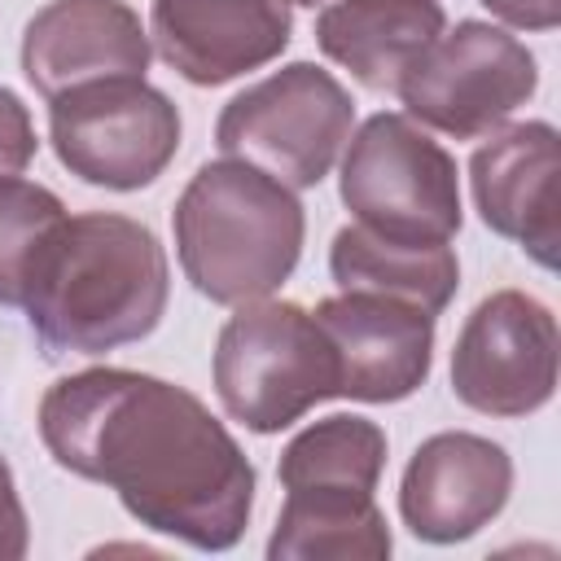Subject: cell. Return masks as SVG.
Returning <instances> with one entry per match:
<instances>
[{
    "mask_svg": "<svg viewBox=\"0 0 561 561\" xmlns=\"http://www.w3.org/2000/svg\"><path fill=\"white\" fill-rule=\"evenodd\" d=\"M48 456L110 486L123 508L197 552H228L254 508V465L184 386L136 368H83L39 399Z\"/></svg>",
    "mask_w": 561,
    "mask_h": 561,
    "instance_id": "cell-1",
    "label": "cell"
},
{
    "mask_svg": "<svg viewBox=\"0 0 561 561\" xmlns=\"http://www.w3.org/2000/svg\"><path fill=\"white\" fill-rule=\"evenodd\" d=\"M171 294L167 254L131 215H66L39 245L22 311L48 355H105L158 329Z\"/></svg>",
    "mask_w": 561,
    "mask_h": 561,
    "instance_id": "cell-2",
    "label": "cell"
},
{
    "mask_svg": "<svg viewBox=\"0 0 561 561\" xmlns=\"http://www.w3.org/2000/svg\"><path fill=\"white\" fill-rule=\"evenodd\" d=\"M171 232L188 285L219 307H241L289 280L307 219L289 184L250 162L219 158L202 162L184 184Z\"/></svg>",
    "mask_w": 561,
    "mask_h": 561,
    "instance_id": "cell-3",
    "label": "cell"
},
{
    "mask_svg": "<svg viewBox=\"0 0 561 561\" xmlns=\"http://www.w3.org/2000/svg\"><path fill=\"white\" fill-rule=\"evenodd\" d=\"M215 394L250 434H280L337 399L333 342L298 302H241L215 337Z\"/></svg>",
    "mask_w": 561,
    "mask_h": 561,
    "instance_id": "cell-4",
    "label": "cell"
},
{
    "mask_svg": "<svg viewBox=\"0 0 561 561\" xmlns=\"http://www.w3.org/2000/svg\"><path fill=\"white\" fill-rule=\"evenodd\" d=\"M351 127V92L324 66L289 61L219 110L215 145L289 188H316L342 158Z\"/></svg>",
    "mask_w": 561,
    "mask_h": 561,
    "instance_id": "cell-5",
    "label": "cell"
},
{
    "mask_svg": "<svg viewBox=\"0 0 561 561\" xmlns=\"http://www.w3.org/2000/svg\"><path fill=\"white\" fill-rule=\"evenodd\" d=\"M337 193L359 228L394 241H451L465 224L456 158L394 110L364 118L346 140Z\"/></svg>",
    "mask_w": 561,
    "mask_h": 561,
    "instance_id": "cell-6",
    "label": "cell"
},
{
    "mask_svg": "<svg viewBox=\"0 0 561 561\" xmlns=\"http://www.w3.org/2000/svg\"><path fill=\"white\" fill-rule=\"evenodd\" d=\"M180 110L145 79H105L48 101V140L57 162L83 184L136 193L180 153Z\"/></svg>",
    "mask_w": 561,
    "mask_h": 561,
    "instance_id": "cell-7",
    "label": "cell"
},
{
    "mask_svg": "<svg viewBox=\"0 0 561 561\" xmlns=\"http://www.w3.org/2000/svg\"><path fill=\"white\" fill-rule=\"evenodd\" d=\"M539 88L535 53L504 26L465 18L443 31L394 88L408 118L456 140L500 131Z\"/></svg>",
    "mask_w": 561,
    "mask_h": 561,
    "instance_id": "cell-8",
    "label": "cell"
},
{
    "mask_svg": "<svg viewBox=\"0 0 561 561\" xmlns=\"http://www.w3.org/2000/svg\"><path fill=\"white\" fill-rule=\"evenodd\" d=\"M557 390V316L522 289L486 294L451 346V394L482 416H530Z\"/></svg>",
    "mask_w": 561,
    "mask_h": 561,
    "instance_id": "cell-9",
    "label": "cell"
},
{
    "mask_svg": "<svg viewBox=\"0 0 561 561\" xmlns=\"http://www.w3.org/2000/svg\"><path fill=\"white\" fill-rule=\"evenodd\" d=\"M311 316L337 355V399L399 403L425 386L434 364L430 311L386 294H333Z\"/></svg>",
    "mask_w": 561,
    "mask_h": 561,
    "instance_id": "cell-10",
    "label": "cell"
},
{
    "mask_svg": "<svg viewBox=\"0 0 561 561\" xmlns=\"http://www.w3.org/2000/svg\"><path fill=\"white\" fill-rule=\"evenodd\" d=\"M513 491V456L469 430L430 434L399 482V517L425 543H460L491 526Z\"/></svg>",
    "mask_w": 561,
    "mask_h": 561,
    "instance_id": "cell-11",
    "label": "cell"
},
{
    "mask_svg": "<svg viewBox=\"0 0 561 561\" xmlns=\"http://www.w3.org/2000/svg\"><path fill=\"white\" fill-rule=\"evenodd\" d=\"M149 31L127 0H48L22 31V75L57 101L105 79H145Z\"/></svg>",
    "mask_w": 561,
    "mask_h": 561,
    "instance_id": "cell-12",
    "label": "cell"
},
{
    "mask_svg": "<svg viewBox=\"0 0 561 561\" xmlns=\"http://www.w3.org/2000/svg\"><path fill=\"white\" fill-rule=\"evenodd\" d=\"M289 0H153L149 44L188 83L219 88L289 48Z\"/></svg>",
    "mask_w": 561,
    "mask_h": 561,
    "instance_id": "cell-13",
    "label": "cell"
},
{
    "mask_svg": "<svg viewBox=\"0 0 561 561\" xmlns=\"http://www.w3.org/2000/svg\"><path fill=\"white\" fill-rule=\"evenodd\" d=\"M557 175H561L557 127L543 118L491 131V140L478 145L469 158V184L482 224L495 237L517 241L548 272L557 267V245H561Z\"/></svg>",
    "mask_w": 561,
    "mask_h": 561,
    "instance_id": "cell-14",
    "label": "cell"
},
{
    "mask_svg": "<svg viewBox=\"0 0 561 561\" xmlns=\"http://www.w3.org/2000/svg\"><path fill=\"white\" fill-rule=\"evenodd\" d=\"M443 26L438 0H329L316 18V44L368 92H394Z\"/></svg>",
    "mask_w": 561,
    "mask_h": 561,
    "instance_id": "cell-15",
    "label": "cell"
},
{
    "mask_svg": "<svg viewBox=\"0 0 561 561\" xmlns=\"http://www.w3.org/2000/svg\"><path fill=\"white\" fill-rule=\"evenodd\" d=\"M329 272L342 294H386L438 316L460 285V259L447 241H394L346 224L329 245Z\"/></svg>",
    "mask_w": 561,
    "mask_h": 561,
    "instance_id": "cell-16",
    "label": "cell"
},
{
    "mask_svg": "<svg viewBox=\"0 0 561 561\" xmlns=\"http://www.w3.org/2000/svg\"><path fill=\"white\" fill-rule=\"evenodd\" d=\"M390 548L386 513L355 491H285L267 539L272 561H381Z\"/></svg>",
    "mask_w": 561,
    "mask_h": 561,
    "instance_id": "cell-17",
    "label": "cell"
},
{
    "mask_svg": "<svg viewBox=\"0 0 561 561\" xmlns=\"http://www.w3.org/2000/svg\"><path fill=\"white\" fill-rule=\"evenodd\" d=\"M386 469V430L355 412H333L298 430L276 465L285 491H355L373 495Z\"/></svg>",
    "mask_w": 561,
    "mask_h": 561,
    "instance_id": "cell-18",
    "label": "cell"
},
{
    "mask_svg": "<svg viewBox=\"0 0 561 561\" xmlns=\"http://www.w3.org/2000/svg\"><path fill=\"white\" fill-rule=\"evenodd\" d=\"M61 219L66 206L53 188L22 175L0 180V307H22L31 263Z\"/></svg>",
    "mask_w": 561,
    "mask_h": 561,
    "instance_id": "cell-19",
    "label": "cell"
},
{
    "mask_svg": "<svg viewBox=\"0 0 561 561\" xmlns=\"http://www.w3.org/2000/svg\"><path fill=\"white\" fill-rule=\"evenodd\" d=\"M39 140H35V123H31V110L22 105L18 92H9L0 83V180L4 175H22L35 158Z\"/></svg>",
    "mask_w": 561,
    "mask_h": 561,
    "instance_id": "cell-20",
    "label": "cell"
},
{
    "mask_svg": "<svg viewBox=\"0 0 561 561\" xmlns=\"http://www.w3.org/2000/svg\"><path fill=\"white\" fill-rule=\"evenodd\" d=\"M26 543H31L26 508H22V500H18L9 460L0 456V561H18V557H26Z\"/></svg>",
    "mask_w": 561,
    "mask_h": 561,
    "instance_id": "cell-21",
    "label": "cell"
},
{
    "mask_svg": "<svg viewBox=\"0 0 561 561\" xmlns=\"http://www.w3.org/2000/svg\"><path fill=\"white\" fill-rule=\"evenodd\" d=\"M482 4L517 31H552L561 22V0H482Z\"/></svg>",
    "mask_w": 561,
    "mask_h": 561,
    "instance_id": "cell-22",
    "label": "cell"
},
{
    "mask_svg": "<svg viewBox=\"0 0 561 561\" xmlns=\"http://www.w3.org/2000/svg\"><path fill=\"white\" fill-rule=\"evenodd\" d=\"M289 4H311V9H316V4H320V0H289Z\"/></svg>",
    "mask_w": 561,
    "mask_h": 561,
    "instance_id": "cell-23",
    "label": "cell"
}]
</instances>
